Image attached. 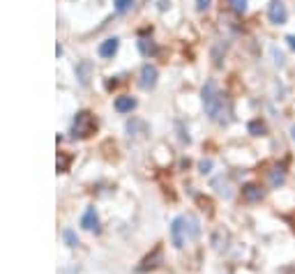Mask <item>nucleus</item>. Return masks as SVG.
I'll return each instance as SVG.
<instances>
[{
	"label": "nucleus",
	"mask_w": 295,
	"mask_h": 274,
	"mask_svg": "<svg viewBox=\"0 0 295 274\" xmlns=\"http://www.w3.org/2000/svg\"><path fill=\"white\" fill-rule=\"evenodd\" d=\"M201 99H203V109L205 113L210 115V120H215V122H219V125H226L228 122V106H226L224 97H221V92L217 90V85L212 83V81H208V83L203 85V92H201Z\"/></svg>",
	"instance_id": "obj_1"
},
{
	"label": "nucleus",
	"mask_w": 295,
	"mask_h": 274,
	"mask_svg": "<svg viewBox=\"0 0 295 274\" xmlns=\"http://www.w3.org/2000/svg\"><path fill=\"white\" fill-rule=\"evenodd\" d=\"M97 127V120L92 118L90 111H81V113H76L74 118V125H72V134H74V139L79 136V139H88V136L95 131Z\"/></svg>",
	"instance_id": "obj_2"
},
{
	"label": "nucleus",
	"mask_w": 295,
	"mask_h": 274,
	"mask_svg": "<svg viewBox=\"0 0 295 274\" xmlns=\"http://www.w3.org/2000/svg\"><path fill=\"white\" fill-rule=\"evenodd\" d=\"M187 221L185 217H175L173 224H171V242H173L175 249H182L185 247V239H187Z\"/></svg>",
	"instance_id": "obj_3"
},
{
	"label": "nucleus",
	"mask_w": 295,
	"mask_h": 274,
	"mask_svg": "<svg viewBox=\"0 0 295 274\" xmlns=\"http://www.w3.org/2000/svg\"><path fill=\"white\" fill-rule=\"evenodd\" d=\"M268 16H270V23L275 25H284L286 19H288V10L281 0H270V5H268Z\"/></svg>",
	"instance_id": "obj_4"
},
{
	"label": "nucleus",
	"mask_w": 295,
	"mask_h": 274,
	"mask_svg": "<svg viewBox=\"0 0 295 274\" xmlns=\"http://www.w3.org/2000/svg\"><path fill=\"white\" fill-rule=\"evenodd\" d=\"M157 67L155 65H150V62H148V65H143L141 67V76H139V85L143 90H150V88H155V83H157Z\"/></svg>",
	"instance_id": "obj_5"
},
{
	"label": "nucleus",
	"mask_w": 295,
	"mask_h": 274,
	"mask_svg": "<svg viewBox=\"0 0 295 274\" xmlns=\"http://www.w3.org/2000/svg\"><path fill=\"white\" fill-rule=\"evenodd\" d=\"M242 198H245L247 203H258V200L263 198V189H260V185H256V182L245 185L242 187Z\"/></svg>",
	"instance_id": "obj_6"
},
{
	"label": "nucleus",
	"mask_w": 295,
	"mask_h": 274,
	"mask_svg": "<svg viewBox=\"0 0 295 274\" xmlns=\"http://www.w3.org/2000/svg\"><path fill=\"white\" fill-rule=\"evenodd\" d=\"M118 46H120L118 37H109V40H104L100 44V55L102 58H113V55L118 53Z\"/></svg>",
	"instance_id": "obj_7"
},
{
	"label": "nucleus",
	"mask_w": 295,
	"mask_h": 274,
	"mask_svg": "<svg viewBox=\"0 0 295 274\" xmlns=\"http://www.w3.org/2000/svg\"><path fill=\"white\" fill-rule=\"evenodd\" d=\"M134 109H136V99H134V97L122 95V97H118V99H115V111H118V113H132Z\"/></svg>",
	"instance_id": "obj_8"
},
{
	"label": "nucleus",
	"mask_w": 295,
	"mask_h": 274,
	"mask_svg": "<svg viewBox=\"0 0 295 274\" xmlns=\"http://www.w3.org/2000/svg\"><path fill=\"white\" fill-rule=\"evenodd\" d=\"M81 226H83L85 230H92L97 226V212H95V208L85 210V215L81 217Z\"/></svg>",
	"instance_id": "obj_9"
},
{
	"label": "nucleus",
	"mask_w": 295,
	"mask_h": 274,
	"mask_svg": "<svg viewBox=\"0 0 295 274\" xmlns=\"http://www.w3.org/2000/svg\"><path fill=\"white\" fill-rule=\"evenodd\" d=\"M284 180H286V170L281 168V166H277V168H272L270 170V185L275 187H279V185H284Z\"/></svg>",
	"instance_id": "obj_10"
},
{
	"label": "nucleus",
	"mask_w": 295,
	"mask_h": 274,
	"mask_svg": "<svg viewBox=\"0 0 295 274\" xmlns=\"http://www.w3.org/2000/svg\"><path fill=\"white\" fill-rule=\"evenodd\" d=\"M139 51L145 55V58H150V55L157 53V44L152 40H141L139 42Z\"/></svg>",
	"instance_id": "obj_11"
},
{
	"label": "nucleus",
	"mask_w": 295,
	"mask_h": 274,
	"mask_svg": "<svg viewBox=\"0 0 295 274\" xmlns=\"http://www.w3.org/2000/svg\"><path fill=\"white\" fill-rule=\"evenodd\" d=\"M159 258H161V249H155V251H152V256H148V258L143 260V265L139 267V272H145L148 267H155L157 260H159Z\"/></svg>",
	"instance_id": "obj_12"
},
{
	"label": "nucleus",
	"mask_w": 295,
	"mask_h": 274,
	"mask_svg": "<svg viewBox=\"0 0 295 274\" xmlns=\"http://www.w3.org/2000/svg\"><path fill=\"white\" fill-rule=\"evenodd\" d=\"M249 134L251 136H263L265 134V122H263V120H251V122H249Z\"/></svg>",
	"instance_id": "obj_13"
},
{
	"label": "nucleus",
	"mask_w": 295,
	"mask_h": 274,
	"mask_svg": "<svg viewBox=\"0 0 295 274\" xmlns=\"http://www.w3.org/2000/svg\"><path fill=\"white\" fill-rule=\"evenodd\" d=\"M132 7H134V0H115V12H118V14H125Z\"/></svg>",
	"instance_id": "obj_14"
},
{
	"label": "nucleus",
	"mask_w": 295,
	"mask_h": 274,
	"mask_svg": "<svg viewBox=\"0 0 295 274\" xmlns=\"http://www.w3.org/2000/svg\"><path fill=\"white\" fill-rule=\"evenodd\" d=\"M228 3H231V7H233L235 12H240V14L247 10V0H228Z\"/></svg>",
	"instance_id": "obj_15"
},
{
	"label": "nucleus",
	"mask_w": 295,
	"mask_h": 274,
	"mask_svg": "<svg viewBox=\"0 0 295 274\" xmlns=\"http://www.w3.org/2000/svg\"><path fill=\"white\" fill-rule=\"evenodd\" d=\"M65 242H67L70 247H76V245H79V237L74 235V230H65Z\"/></svg>",
	"instance_id": "obj_16"
},
{
	"label": "nucleus",
	"mask_w": 295,
	"mask_h": 274,
	"mask_svg": "<svg viewBox=\"0 0 295 274\" xmlns=\"http://www.w3.org/2000/svg\"><path fill=\"white\" fill-rule=\"evenodd\" d=\"M272 55H275V62L277 65H284V53L279 49H272Z\"/></svg>",
	"instance_id": "obj_17"
},
{
	"label": "nucleus",
	"mask_w": 295,
	"mask_h": 274,
	"mask_svg": "<svg viewBox=\"0 0 295 274\" xmlns=\"http://www.w3.org/2000/svg\"><path fill=\"white\" fill-rule=\"evenodd\" d=\"M210 3H212V0H196V7L203 12V10H208V7H210Z\"/></svg>",
	"instance_id": "obj_18"
},
{
	"label": "nucleus",
	"mask_w": 295,
	"mask_h": 274,
	"mask_svg": "<svg viewBox=\"0 0 295 274\" xmlns=\"http://www.w3.org/2000/svg\"><path fill=\"white\" fill-rule=\"evenodd\" d=\"M199 168H201V173H208V170L212 168V161H201Z\"/></svg>",
	"instance_id": "obj_19"
},
{
	"label": "nucleus",
	"mask_w": 295,
	"mask_h": 274,
	"mask_svg": "<svg viewBox=\"0 0 295 274\" xmlns=\"http://www.w3.org/2000/svg\"><path fill=\"white\" fill-rule=\"evenodd\" d=\"M286 42H288V46L295 51V35H288V37H286Z\"/></svg>",
	"instance_id": "obj_20"
},
{
	"label": "nucleus",
	"mask_w": 295,
	"mask_h": 274,
	"mask_svg": "<svg viewBox=\"0 0 295 274\" xmlns=\"http://www.w3.org/2000/svg\"><path fill=\"white\" fill-rule=\"evenodd\" d=\"M290 134H293V141H295V125H293V129H290Z\"/></svg>",
	"instance_id": "obj_21"
}]
</instances>
